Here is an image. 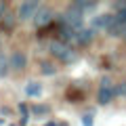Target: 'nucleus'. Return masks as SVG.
I'll return each instance as SVG.
<instances>
[{"instance_id":"20","label":"nucleus","mask_w":126,"mask_h":126,"mask_svg":"<svg viewBox=\"0 0 126 126\" xmlns=\"http://www.w3.org/2000/svg\"><path fill=\"white\" fill-rule=\"evenodd\" d=\"M116 17H118V21H122V23H126V9H124V11H120V13H118Z\"/></svg>"},{"instance_id":"22","label":"nucleus","mask_w":126,"mask_h":126,"mask_svg":"<svg viewBox=\"0 0 126 126\" xmlns=\"http://www.w3.org/2000/svg\"><path fill=\"white\" fill-rule=\"evenodd\" d=\"M0 53H2V38H0Z\"/></svg>"},{"instance_id":"1","label":"nucleus","mask_w":126,"mask_h":126,"mask_svg":"<svg viewBox=\"0 0 126 126\" xmlns=\"http://www.w3.org/2000/svg\"><path fill=\"white\" fill-rule=\"evenodd\" d=\"M48 53H50V57H55L57 61H61L63 65H74V63H78V59H80L78 50L74 48L72 44H65V42H59V40H50Z\"/></svg>"},{"instance_id":"15","label":"nucleus","mask_w":126,"mask_h":126,"mask_svg":"<svg viewBox=\"0 0 126 126\" xmlns=\"http://www.w3.org/2000/svg\"><path fill=\"white\" fill-rule=\"evenodd\" d=\"M40 72L44 76H53V74H57V67L53 61H40Z\"/></svg>"},{"instance_id":"11","label":"nucleus","mask_w":126,"mask_h":126,"mask_svg":"<svg viewBox=\"0 0 126 126\" xmlns=\"http://www.w3.org/2000/svg\"><path fill=\"white\" fill-rule=\"evenodd\" d=\"M17 13H13V11H9V13L4 15V19L0 21V27H2V32H6V34H11V32L15 30V25H17Z\"/></svg>"},{"instance_id":"12","label":"nucleus","mask_w":126,"mask_h":126,"mask_svg":"<svg viewBox=\"0 0 126 126\" xmlns=\"http://www.w3.org/2000/svg\"><path fill=\"white\" fill-rule=\"evenodd\" d=\"M107 34H109V36H116V38H124L126 36V23L118 21V17H116V23L107 30Z\"/></svg>"},{"instance_id":"3","label":"nucleus","mask_w":126,"mask_h":126,"mask_svg":"<svg viewBox=\"0 0 126 126\" xmlns=\"http://www.w3.org/2000/svg\"><path fill=\"white\" fill-rule=\"evenodd\" d=\"M116 99V82L109 76H103L99 80V90H97V103L99 105H109Z\"/></svg>"},{"instance_id":"23","label":"nucleus","mask_w":126,"mask_h":126,"mask_svg":"<svg viewBox=\"0 0 126 126\" xmlns=\"http://www.w3.org/2000/svg\"><path fill=\"white\" fill-rule=\"evenodd\" d=\"M11 126H19V124H11Z\"/></svg>"},{"instance_id":"7","label":"nucleus","mask_w":126,"mask_h":126,"mask_svg":"<svg viewBox=\"0 0 126 126\" xmlns=\"http://www.w3.org/2000/svg\"><path fill=\"white\" fill-rule=\"evenodd\" d=\"M113 23H116V15H113V13H103V15H99V17H94L93 21H90V27L97 30V32H99V30L107 32Z\"/></svg>"},{"instance_id":"5","label":"nucleus","mask_w":126,"mask_h":126,"mask_svg":"<svg viewBox=\"0 0 126 126\" xmlns=\"http://www.w3.org/2000/svg\"><path fill=\"white\" fill-rule=\"evenodd\" d=\"M42 9L40 2H36V0H27V2H21V4L17 6V19L19 21H30V19L36 17V13Z\"/></svg>"},{"instance_id":"8","label":"nucleus","mask_w":126,"mask_h":126,"mask_svg":"<svg viewBox=\"0 0 126 126\" xmlns=\"http://www.w3.org/2000/svg\"><path fill=\"white\" fill-rule=\"evenodd\" d=\"M9 65L15 72H23L27 67V55L23 50H13V55L9 57Z\"/></svg>"},{"instance_id":"14","label":"nucleus","mask_w":126,"mask_h":126,"mask_svg":"<svg viewBox=\"0 0 126 126\" xmlns=\"http://www.w3.org/2000/svg\"><path fill=\"white\" fill-rule=\"evenodd\" d=\"M30 111L34 113V116L42 118V116H48V113H50V105L48 103H36V105H32V107H30Z\"/></svg>"},{"instance_id":"21","label":"nucleus","mask_w":126,"mask_h":126,"mask_svg":"<svg viewBox=\"0 0 126 126\" xmlns=\"http://www.w3.org/2000/svg\"><path fill=\"white\" fill-rule=\"evenodd\" d=\"M44 126H59V122H55V120H50V122H46Z\"/></svg>"},{"instance_id":"17","label":"nucleus","mask_w":126,"mask_h":126,"mask_svg":"<svg viewBox=\"0 0 126 126\" xmlns=\"http://www.w3.org/2000/svg\"><path fill=\"white\" fill-rule=\"evenodd\" d=\"M82 126H94V109H88L82 116Z\"/></svg>"},{"instance_id":"24","label":"nucleus","mask_w":126,"mask_h":126,"mask_svg":"<svg viewBox=\"0 0 126 126\" xmlns=\"http://www.w3.org/2000/svg\"><path fill=\"white\" fill-rule=\"evenodd\" d=\"M124 40H126V36H124Z\"/></svg>"},{"instance_id":"18","label":"nucleus","mask_w":126,"mask_h":126,"mask_svg":"<svg viewBox=\"0 0 126 126\" xmlns=\"http://www.w3.org/2000/svg\"><path fill=\"white\" fill-rule=\"evenodd\" d=\"M6 13H9V4H6V2H0V21L4 19Z\"/></svg>"},{"instance_id":"4","label":"nucleus","mask_w":126,"mask_h":126,"mask_svg":"<svg viewBox=\"0 0 126 126\" xmlns=\"http://www.w3.org/2000/svg\"><path fill=\"white\" fill-rule=\"evenodd\" d=\"M53 21H57V13H55L53 9H48V6H42L36 13V17H34L36 30H46V27L53 25Z\"/></svg>"},{"instance_id":"2","label":"nucleus","mask_w":126,"mask_h":126,"mask_svg":"<svg viewBox=\"0 0 126 126\" xmlns=\"http://www.w3.org/2000/svg\"><path fill=\"white\" fill-rule=\"evenodd\" d=\"M57 23H59V25H63V27H67V30L76 32V30H80V27H84V15L69 4L63 13L57 15Z\"/></svg>"},{"instance_id":"10","label":"nucleus","mask_w":126,"mask_h":126,"mask_svg":"<svg viewBox=\"0 0 126 126\" xmlns=\"http://www.w3.org/2000/svg\"><path fill=\"white\" fill-rule=\"evenodd\" d=\"M72 6L74 9H78L82 15H86V13H94L97 11V6H99V2H94V0H76V2H72Z\"/></svg>"},{"instance_id":"9","label":"nucleus","mask_w":126,"mask_h":126,"mask_svg":"<svg viewBox=\"0 0 126 126\" xmlns=\"http://www.w3.org/2000/svg\"><path fill=\"white\" fill-rule=\"evenodd\" d=\"M84 97H86V88L82 84H72L67 88V93H65V99H67L69 103H80Z\"/></svg>"},{"instance_id":"6","label":"nucleus","mask_w":126,"mask_h":126,"mask_svg":"<svg viewBox=\"0 0 126 126\" xmlns=\"http://www.w3.org/2000/svg\"><path fill=\"white\" fill-rule=\"evenodd\" d=\"M94 36H97V30H93V27H80V30H76V36H74V44H80V46H86L90 44V42L94 40Z\"/></svg>"},{"instance_id":"19","label":"nucleus","mask_w":126,"mask_h":126,"mask_svg":"<svg viewBox=\"0 0 126 126\" xmlns=\"http://www.w3.org/2000/svg\"><path fill=\"white\" fill-rule=\"evenodd\" d=\"M118 94H126V82H122V84L116 86V97Z\"/></svg>"},{"instance_id":"16","label":"nucleus","mask_w":126,"mask_h":126,"mask_svg":"<svg viewBox=\"0 0 126 126\" xmlns=\"http://www.w3.org/2000/svg\"><path fill=\"white\" fill-rule=\"evenodd\" d=\"M9 69H11L9 57H6L4 53H0V76H6V74H9Z\"/></svg>"},{"instance_id":"13","label":"nucleus","mask_w":126,"mask_h":126,"mask_svg":"<svg viewBox=\"0 0 126 126\" xmlns=\"http://www.w3.org/2000/svg\"><path fill=\"white\" fill-rule=\"evenodd\" d=\"M25 94L27 97H40L42 94V84L38 80H32L25 84Z\"/></svg>"}]
</instances>
